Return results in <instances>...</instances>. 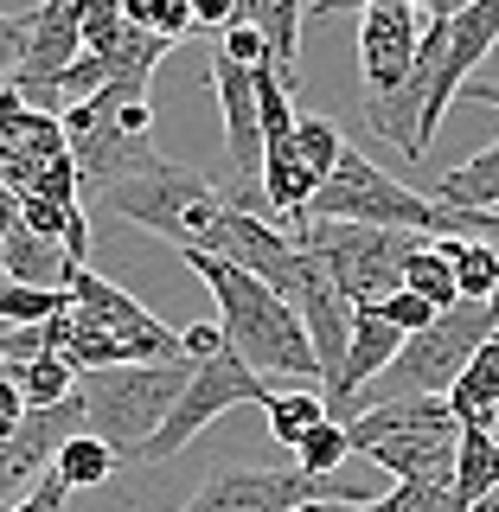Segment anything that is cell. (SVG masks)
Returning a JSON list of instances; mask_svg holds the SVG:
<instances>
[{"mask_svg": "<svg viewBox=\"0 0 499 512\" xmlns=\"http://www.w3.org/2000/svg\"><path fill=\"white\" fill-rule=\"evenodd\" d=\"M359 512H461V500L448 480H397V487H384V500Z\"/></svg>", "mask_w": 499, "mask_h": 512, "instance_id": "cell-27", "label": "cell"}, {"mask_svg": "<svg viewBox=\"0 0 499 512\" xmlns=\"http://www.w3.org/2000/svg\"><path fill=\"white\" fill-rule=\"evenodd\" d=\"M295 512H359V506H340V500H308V506H295Z\"/></svg>", "mask_w": 499, "mask_h": 512, "instance_id": "cell-36", "label": "cell"}, {"mask_svg": "<svg viewBox=\"0 0 499 512\" xmlns=\"http://www.w3.org/2000/svg\"><path fill=\"white\" fill-rule=\"evenodd\" d=\"M224 346H231V340H224V327H218V320H192V327L180 333V352H186V359L192 365H205V359H218V352Z\"/></svg>", "mask_w": 499, "mask_h": 512, "instance_id": "cell-32", "label": "cell"}, {"mask_svg": "<svg viewBox=\"0 0 499 512\" xmlns=\"http://www.w3.org/2000/svg\"><path fill=\"white\" fill-rule=\"evenodd\" d=\"M295 237H301V250L320 256V269L340 282V295L352 308L391 301L404 288L416 244H423L416 231H378V224H340V218H308Z\"/></svg>", "mask_w": 499, "mask_h": 512, "instance_id": "cell-5", "label": "cell"}, {"mask_svg": "<svg viewBox=\"0 0 499 512\" xmlns=\"http://www.w3.org/2000/svg\"><path fill=\"white\" fill-rule=\"evenodd\" d=\"M269 397H276V391H269V378L224 346L218 359H205L199 372H192L186 397H180V404H173V416H167V429H160V436L141 448V468H167V461L180 455L192 436H205V429H212L224 410H237V404H269Z\"/></svg>", "mask_w": 499, "mask_h": 512, "instance_id": "cell-7", "label": "cell"}, {"mask_svg": "<svg viewBox=\"0 0 499 512\" xmlns=\"http://www.w3.org/2000/svg\"><path fill=\"white\" fill-rule=\"evenodd\" d=\"M404 288H410V295H423V301H429L436 314L461 308V282H455V263L442 256V244H436V237H423V244H416L410 269H404Z\"/></svg>", "mask_w": 499, "mask_h": 512, "instance_id": "cell-22", "label": "cell"}, {"mask_svg": "<svg viewBox=\"0 0 499 512\" xmlns=\"http://www.w3.org/2000/svg\"><path fill=\"white\" fill-rule=\"evenodd\" d=\"M77 256L58 244V237H45V231H32V224L20 218L7 231V282H26V288H71L77 276Z\"/></svg>", "mask_w": 499, "mask_h": 512, "instance_id": "cell-14", "label": "cell"}, {"mask_svg": "<svg viewBox=\"0 0 499 512\" xmlns=\"http://www.w3.org/2000/svg\"><path fill=\"white\" fill-rule=\"evenodd\" d=\"M237 7H244V0H192V20L231 32V26H237Z\"/></svg>", "mask_w": 499, "mask_h": 512, "instance_id": "cell-34", "label": "cell"}, {"mask_svg": "<svg viewBox=\"0 0 499 512\" xmlns=\"http://www.w3.org/2000/svg\"><path fill=\"white\" fill-rule=\"evenodd\" d=\"M295 160L314 173V186H327L333 167L346 160V135H340L327 116H301V122H295Z\"/></svg>", "mask_w": 499, "mask_h": 512, "instance_id": "cell-25", "label": "cell"}, {"mask_svg": "<svg viewBox=\"0 0 499 512\" xmlns=\"http://www.w3.org/2000/svg\"><path fill=\"white\" fill-rule=\"evenodd\" d=\"M429 20L410 7V0H378L359 20V71H365V96H397L416 71V52H423Z\"/></svg>", "mask_w": 499, "mask_h": 512, "instance_id": "cell-10", "label": "cell"}, {"mask_svg": "<svg viewBox=\"0 0 499 512\" xmlns=\"http://www.w3.org/2000/svg\"><path fill=\"white\" fill-rule=\"evenodd\" d=\"M442 256L455 263V282H461V301H493L499 295V244L487 237H436Z\"/></svg>", "mask_w": 499, "mask_h": 512, "instance_id": "cell-19", "label": "cell"}, {"mask_svg": "<svg viewBox=\"0 0 499 512\" xmlns=\"http://www.w3.org/2000/svg\"><path fill=\"white\" fill-rule=\"evenodd\" d=\"M499 487V436H487V429H461V461H455V500L461 512L480 506L487 493Z\"/></svg>", "mask_w": 499, "mask_h": 512, "instance_id": "cell-20", "label": "cell"}, {"mask_svg": "<svg viewBox=\"0 0 499 512\" xmlns=\"http://www.w3.org/2000/svg\"><path fill=\"white\" fill-rule=\"evenodd\" d=\"M180 263L199 276L205 288L218 295V327L231 352L244 365H256L263 378H288V384H320V359H314V340L301 327V314L288 308L269 282H256L250 269L224 263L212 250H180Z\"/></svg>", "mask_w": 499, "mask_h": 512, "instance_id": "cell-1", "label": "cell"}, {"mask_svg": "<svg viewBox=\"0 0 499 512\" xmlns=\"http://www.w3.org/2000/svg\"><path fill=\"white\" fill-rule=\"evenodd\" d=\"M308 218H340V224H378V231H416V237H442L448 231V205L410 192L404 180L378 167V160L352 154L333 167V180L314 192Z\"/></svg>", "mask_w": 499, "mask_h": 512, "instance_id": "cell-6", "label": "cell"}, {"mask_svg": "<svg viewBox=\"0 0 499 512\" xmlns=\"http://www.w3.org/2000/svg\"><path fill=\"white\" fill-rule=\"evenodd\" d=\"M493 333H499L493 301H461V308L436 314L423 333H410V340H404V352L391 359V372L359 397V410L365 404H391V397H448V391H455V378L468 372V359L493 340Z\"/></svg>", "mask_w": 499, "mask_h": 512, "instance_id": "cell-4", "label": "cell"}, {"mask_svg": "<svg viewBox=\"0 0 499 512\" xmlns=\"http://www.w3.org/2000/svg\"><path fill=\"white\" fill-rule=\"evenodd\" d=\"M7 372H13V384L26 391V404H32V410L77 397V365H71V359H58V352H45V359H26V365H7Z\"/></svg>", "mask_w": 499, "mask_h": 512, "instance_id": "cell-23", "label": "cell"}, {"mask_svg": "<svg viewBox=\"0 0 499 512\" xmlns=\"http://www.w3.org/2000/svg\"><path fill=\"white\" fill-rule=\"evenodd\" d=\"M0 365H7V359H0Z\"/></svg>", "mask_w": 499, "mask_h": 512, "instance_id": "cell-39", "label": "cell"}, {"mask_svg": "<svg viewBox=\"0 0 499 512\" xmlns=\"http://www.w3.org/2000/svg\"><path fill=\"white\" fill-rule=\"evenodd\" d=\"M308 7L314 0H250L244 7V20L269 39V52H276V71H282V84L295 90V77H301V20H308Z\"/></svg>", "mask_w": 499, "mask_h": 512, "instance_id": "cell-15", "label": "cell"}, {"mask_svg": "<svg viewBox=\"0 0 499 512\" xmlns=\"http://www.w3.org/2000/svg\"><path fill=\"white\" fill-rule=\"evenodd\" d=\"M263 410H269V436H276L282 448H301L333 416L327 410V391H314V384H288V391H276Z\"/></svg>", "mask_w": 499, "mask_h": 512, "instance_id": "cell-17", "label": "cell"}, {"mask_svg": "<svg viewBox=\"0 0 499 512\" xmlns=\"http://www.w3.org/2000/svg\"><path fill=\"white\" fill-rule=\"evenodd\" d=\"M372 468H384V480H448L455 487V461H461V423L442 429H397V436H378L372 448H359Z\"/></svg>", "mask_w": 499, "mask_h": 512, "instance_id": "cell-12", "label": "cell"}, {"mask_svg": "<svg viewBox=\"0 0 499 512\" xmlns=\"http://www.w3.org/2000/svg\"><path fill=\"white\" fill-rule=\"evenodd\" d=\"M461 96H468V103H487V109H499V84H487V77H474V84L461 90Z\"/></svg>", "mask_w": 499, "mask_h": 512, "instance_id": "cell-35", "label": "cell"}, {"mask_svg": "<svg viewBox=\"0 0 499 512\" xmlns=\"http://www.w3.org/2000/svg\"><path fill=\"white\" fill-rule=\"evenodd\" d=\"M71 154V135H64V116H45V109H26L13 90H0V180L26 167H45V160Z\"/></svg>", "mask_w": 499, "mask_h": 512, "instance_id": "cell-13", "label": "cell"}, {"mask_svg": "<svg viewBox=\"0 0 499 512\" xmlns=\"http://www.w3.org/2000/svg\"><path fill=\"white\" fill-rule=\"evenodd\" d=\"M487 64H493V77H487V84H499V45H493V58H487Z\"/></svg>", "mask_w": 499, "mask_h": 512, "instance_id": "cell-38", "label": "cell"}, {"mask_svg": "<svg viewBox=\"0 0 499 512\" xmlns=\"http://www.w3.org/2000/svg\"><path fill=\"white\" fill-rule=\"evenodd\" d=\"M32 52V13H0V90H13V77L26 71Z\"/></svg>", "mask_w": 499, "mask_h": 512, "instance_id": "cell-28", "label": "cell"}, {"mask_svg": "<svg viewBox=\"0 0 499 512\" xmlns=\"http://www.w3.org/2000/svg\"><path fill=\"white\" fill-rule=\"evenodd\" d=\"M448 404H455L461 429H468V423H487V410H499V333H493V340L468 359V372L455 378Z\"/></svg>", "mask_w": 499, "mask_h": 512, "instance_id": "cell-18", "label": "cell"}, {"mask_svg": "<svg viewBox=\"0 0 499 512\" xmlns=\"http://www.w3.org/2000/svg\"><path fill=\"white\" fill-rule=\"evenodd\" d=\"M224 58L250 64V71H263V64H276V52H269V39H263V32H256L250 20H237L231 32H224Z\"/></svg>", "mask_w": 499, "mask_h": 512, "instance_id": "cell-29", "label": "cell"}, {"mask_svg": "<svg viewBox=\"0 0 499 512\" xmlns=\"http://www.w3.org/2000/svg\"><path fill=\"white\" fill-rule=\"evenodd\" d=\"M212 90H218V109H224V154H231V186H256V192H263L269 141H263V103H256V71L218 52V58H212Z\"/></svg>", "mask_w": 499, "mask_h": 512, "instance_id": "cell-11", "label": "cell"}, {"mask_svg": "<svg viewBox=\"0 0 499 512\" xmlns=\"http://www.w3.org/2000/svg\"><path fill=\"white\" fill-rule=\"evenodd\" d=\"M308 500H320V480L301 468H237V461H218L180 512H295Z\"/></svg>", "mask_w": 499, "mask_h": 512, "instance_id": "cell-9", "label": "cell"}, {"mask_svg": "<svg viewBox=\"0 0 499 512\" xmlns=\"http://www.w3.org/2000/svg\"><path fill=\"white\" fill-rule=\"evenodd\" d=\"M26 391H20V384H13V372H7V365H0V448H7L13 436H20V423H26Z\"/></svg>", "mask_w": 499, "mask_h": 512, "instance_id": "cell-31", "label": "cell"}, {"mask_svg": "<svg viewBox=\"0 0 499 512\" xmlns=\"http://www.w3.org/2000/svg\"><path fill=\"white\" fill-rule=\"evenodd\" d=\"M90 199H103V212L128 218L135 231L167 237L173 250H218L224 244V218H231L224 186H212L205 173L180 167V160H160L154 173L116 180V186L90 192Z\"/></svg>", "mask_w": 499, "mask_h": 512, "instance_id": "cell-3", "label": "cell"}, {"mask_svg": "<svg viewBox=\"0 0 499 512\" xmlns=\"http://www.w3.org/2000/svg\"><path fill=\"white\" fill-rule=\"evenodd\" d=\"M71 301H77V320H90V327H103V333H116V340H128V346L141 352V365L186 359V352H180V333H173L160 314L141 308L128 288H116L109 276H96L90 263L71 276Z\"/></svg>", "mask_w": 499, "mask_h": 512, "instance_id": "cell-8", "label": "cell"}, {"mask_svg": "<svg viewBox=\"0 0 499 512\" xmlns=\"http://www.w3.org/2000/svg\"><path fill=\"white\" fill-rule=\"evenodd\" d=\"M199 365L167 359V365H103V372H77V397H84V429L103 436L122 461H141L160 429H167L173 404L186 397V384Z\"/></svg>", "mask_w": 499, "mask_h": 512, "instance_id": "cell-2", "label": "cell"}, {"mask_svg": "<svg viewBox=\"0 0 499 512\" xmlns=\"http://www.w3.org/2000/svg\"><path fill=\"white\" fill-rule=\"evenodd\" d=\"M468 512H499V487L487 493V500H480V506H468Z\"/></svg>", "mask_w": 499, "mask_h": 512, "instance_id": "cell-37", "label": "cell"}, {"mask_svg": "<svg viewBox=\"0 0 499 512\" xmlns=\"http://www.w3.org/2000/svg\"><path fill=\"white\" fill-rule=\"evenodd\" d=\"M378 314H384V320H391V327H397V333H423V327H429V320H436V308H429V301H423V295H410V288H397V295H391V301H378Z\"/></svg>", "mask_w": 499, "mask_h": 512, "instance_id": "cell-30", "label": "cell"}, {"mask_svg": "<svg viewBox=\"0 0 499 512\" xmlns=\"http://www.w3.org/2000/svg\"><path fill=\"white\" fill-rule=\"evenodd\" d=\"M64 500H71V487H64L58 474H45L39 487H32V493H20V500H13L7 512H64Z\"/></svg>", "mask_w": 499, "mask_h": 512, "instance_id": "cell-33", "label": "cell"}, {"mask_svg": "<svg viewBox=\"0 0 499 512\" xmlns=\"http://www.w3.org/2000/svg\"><path fill=\"white\" fill-rule=\"evenodd\" d=\"M442 205H461V212H499V141L480 148L474 160H461L455 173H442L436 186Z\"/></svg>", "mask_w": 499, "mask_h": 512, "instance_id": "cell-16", "label": "cell"}, {"mask_svg": "<svg viewBox=\"0 0 499 512\" xmlns=\"http://www.w3.org/2000/svg\"><path fill=\"white\" fill-rule=\"evenodd\" d=\"M71 288H26V282H7L0 288V327H45V320L71 314Z\"/></svg>", "mask_w": 499, "mask_h": 512, "instance_id": "cell-24", "label": "cell"}, {"mask_svg": "<svg viewBox=\"0 0 499 512\" xmlns=\"http://www.w3.org/2000/svg\"><path fill=\"white\" fill-rule=\"evenodd\" d=\"M116 468H122V455H116V448H109L103 436H90V429H77V436L58 448V461H52V474H58L71 493H84V487H103V480L116 474Z\"/></svg>", "mask_w": 499, "mask_h": 512, "instance_id": "cell-21", "label": "cell"}, {"mask_svg": "<svg viewBox=\"0 0 499 512\" xmlns=\"http://www.w3.org/2000/svg\"><path fill=\"white\" fill-rule=\"evenodd\" d=\"M352 455H359V448H352V429L346 423H320L308 442L295 448V468L301 474H314V480H327V474H340V468H352Z\"/></svg>", "mask_w": 499, "mask_h": 512, "instance_id": "cell-26", "label": "cell"}]
</instances>
